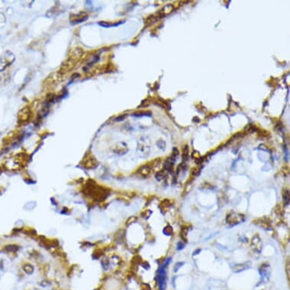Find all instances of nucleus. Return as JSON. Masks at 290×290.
Segmentation results:
<instances>
[{
    "instance_id": "obj_9",
    "label": "nucleus",
    "mask_w": 290,
    "mask_h": 290,
    "mask_svg": "<svg viewBox=\"0 0 290 290\" xmlns=\"http://www.w3.org/2000/svg\"><path fill=\"white\" fill-rule=\"evenodd\" d=\"M251 263L250 261L245 262V263H242V264H236V265L232 268V271H233L234 273H239L241 272V271L248 269V268L251 267Z\"/></svg>"
},
{
    "instance_id": "obj_6",
    "label": "nucleus",
    "mask_w": 290,
    "mask_h": 290,
    "mask_svg": "<svg viewBox=\"0 0 290 290\" xmlns=\"http://www.w3.org/2000/svg\"><path fill=\"white\" fill-rule=\"evenodd\" d=\"M174 5L172 4H167L157 13V17L159 18H164L165 16L171 13L174 10Z\"/></svg>"
},
{
    "instance_id": "obj_18",
    "label": "nucleus",
    "mask_w": 290,
    "mask_h": 290,
    "mask_svg": "<svg viewBox=\"0 0 290 290\" xmlns=\"http://www.w3.org/2000/svg\"><path fill=\"white\" fill-rule=\"evenodd\" d=\"M201 171V166H197V167H194L192 168L191 171V175L194 177H196L199 175Z\"/></svg>"
},
{
    "instance_id": "obj_12",
    "label": "nucleus",
    "mask_w": 290,
    "mask_h": 290,
    "mask_svg": "<svg viewBox=\"0 0 290 290\" xmlns=\"http://www.w3.org/2000/svg\"><path fill=\"white\" fill-rule=\"evenodd\" d=\"M188 232V227H186V226H184V227H182V229H181V232H180V236H181V239L184 241L185 242H188V239H187Z\"/></svg>"
},
{
    "instance_id": "obj_16",
    "label": "nucleus",
    "mask_w": 290,
    "mask_h": 290,
    "mask_svg": "<svg viewBox=\"0 0 290 290\" xmlns=\"http://www.w3.org/2000/svg\"><path fill=\"white\" fill-rule=\"evenodd\" d=\"M155 177L157 181H162L166 177V171L164 170H161L159 171H157V173H156Z\"/></svg>"
},
{
    "instance_id": "obj_2",
    "label": "nucleus",
    "mask_w": 290,
    "mask_h": 290,
    "mask_svg": "<svg viewBox=\"0 0 290 290\" xmlns=\"http://www.w3.org/2000/svg\"><path fill=\"white\" fill-rule=\"evenodd\" d=\"M245 216L243 214H239V213H230L227 216V223L229 225L230 227H234L238 224H240L244 221Z\"/></svg>"
},
{
    "instance_id": "obj_20",
    "label": "nucleus",
    "mask_w": 290,
    "mask_h": 290,
    "mask_svg": "<svg viewBox=\"0 0 290 290\" xmlns=\"http://www.w3.org/2000/svg\"><path fill=\"white\" fill-rule=\"evenodd\" d=\"M171 204H172L171 200H170V199H164L163 201L161 202L160 206L162 207H163V208H167V207H170Z\"/></svg>"
},
{
    "instance_id": "obj_13",
    "label": "nucleus",
    "mask_w": 290,
    "mask_h": 290,
    "mask_svg": "<svg viewBox=\"0 0 290 290\" xmlns=\"http://www.w3.org/2000/svg\"><path fill=\"white\" fill-rule=\"evenodd\" d=\"M182 159L184 161H186L189 158V147L188 145H185L183 147V150H182Z\"/></svg>"
},
{
    "instance_id": "obj_10",
    "label": "nucleus",
    "mask_w": 290,
    "mask_h": 290,
    "mask_svg": "<svg viewBox=\"0 0 290 290\" xmlns=\"http://www.w3.org/2000/svg\"><path fill=\"white\" fill-rule=\"evenodd\" d=\"M175 159L174 158L171 157H168L167 159H166V161L163 163V169H164L165 171H172V169H173V166H174V163H175Z\"/></svg>"
},
{
    "instance_id": "obj_15",
    "label": "nucleus",
    "mask_w": 290,
    "mask_h": 290,
    "mask_svg": "<svg viewBox=\"0 0 290 290\" xmlns=\"http://www.w3.org/2000/svg\"><path fill=\"white\" fill-rule=\"evenodd\" d=\"M283 198L285 205H289V201H290V195H289V190L286 189L285 191H283Z\"/></svg>"
},
{
    "instance_id": "obj_1",
    "label": "nucleus",
    "mask_w": 290,
    "mask_h": 290,
    "mask_svg": "<svg viewBox=\"0 0 290 290\" xmlns=\"http://www.w3.org/2000/svg\"><path fill=\"white\" fill-rule=\"evenodd\" d=\"M14 56L11 52H6L0 58V71H3L14 61Z\"/></svg>"
},
{
    "instance_id": "obj_21",
    "label": "nucleus",
    "mask_w": 290,
    "mask_h": 290,
    "mask_svg": "<svg viewBox=\"0 0 290 290\" xmlns=\"http://www.w3.org/2000/svg\"><path fill=\"white\" fill-rule=\"evenodd\" d=\"M23 269L27 273H31L34 271V268H33V267H32L31 265H30V264H25V265L23 267Z\"/></svg>"
},
{
    "instance_id": "obj_23",
    "label": "nucleus",
    "mask_w": 290,
    "mask_h": 290,
    "mask_svg": "<svg viewBox=\"0 0 290 290\" xmlns=\"http://www.w3.org/2000/svg\"><path fill=\"white\" fill-rule=\"evenodd\" d=\"M133 115L135 116H142V115H148L150 116V113H147V112H139V113H135L133 114Z\"/></svg>"
},
{
    "instance_id": "obj_27",
    "label": "nucleus",
    "mask_w": 290,
    "mask_h": 290,
    "mask_svg": "<svg viewBox=\"0 0 290 290\" xmlns=\"http://www.w3.org/2000/svg\"><path fill=\"white\" fill-rule=\"evenodd\" d=\"M135 219H136V217H135V216H134V217H131L127 221V224H131V223H132L133 221H135Z\"/></svg>"
},
{
    "instance_id": "obj_8",
    "label": "nucleus",
    "mask_w": 290,
    "mask_h": 290,
    "mask_svg": "<svg viewBox=\"0 0 290 290\" xmlns=\"http://www.w3.org/2000/svg\"><path fill=\"white\" fill-rule=\"evenodd\" d=\"M97 164H98V162L97 161V159L93 157V156H90V157H89L86 158L85 161L84 162V166L88 169V170L94 168V167H96V166H97Z\"/></svg>"
},
{
    "instance_id": "obj_17",
    "label": "nucleus",
    "mask_w": 290,
    "mask_h": 290,
    "mask_svg": "<svg viewBox=\"0 0 290 290\" xmlns=\"http://www.w3.org/2000/svg\"><path fill=\"white\" fill-rule=\"evenodd\" d=\"M274 211L276 214L278 215V216H283V214H284V210H283V207H282L281 204H277L275 207Z\"/></svg>"
},
{
    "instance_id": "obj_4",
    "label": "nucleus",
    "mask_w": 290,
    "mask_h": 290,
    "mask_svg": "<svg viewBox=\"0 0 290 290\" xmlns=\"http://www.w3.org/2000/svg\"><path fill=\"white\" fill-rule=\"evenodd\" d=\"M30 115H31V110L29 107H25L22 110H20L18 115V122L20 123H24L26 122L30 119Z\"/></svg>"
},
{
    "instance_id": "obj_19",
    "label": "nucleus",
    "mask_w": 290,
    "mask_h": 290,
    "mask_svg": "<svg viewBox=\"0 0 290 290\" xmlns=\"http://www.w3.org/2000/svg\"><path fill=\"white\" fill-rule=\"evenodd\" d=\"M163 233H164L166 235H168V236L172 235V233H173L172 227L171 226H166V227L163 229Z\"/></svg>"
},
{
    "instance_id": "obj_14",
    "label": "nucleus",
    "mask_w": 290,
    "mask_h": 290,
    "mask_svg": "<svg viewBox=\"0 0 290 290\" xmlns=\"http://www.w3.org/2000/svg\"><path fill=\"white\" fill-rule=\"evenodd\" d=\"M123 21H119V23H112V22H106V21H100L99 22V25L104 27H115L117 25H119L122 23Z\"/></svg>"
},
{
    "instance_id": "obj_24",
    "label": "nucleus",
    "mask_w": 290,
    "mask_h": 290,
    "mask_svg": "<svg viewBox=\"0 0 290 290\" xmlns=\"http://www.w3.org/2000/svg\"><path fill=\"white\" fill-rule=\"evenodd\" d=\"M178 155H179V150H178V149L175 148H175H173V150H172V154H171V156H170V157L176 159Z\"/></svg>"
},
{
    "instance_id": "obj_26",
    "label": "nucleus",
    "mask_w": 290,
    "mask_h": 290,
    "mask_svg": "<svg viewBox=\"0 0 290 290\" xmlns=\"http://www.w3.org/2000/svg\"><path fill=\"white\" fill-rule=\"evenodd\" d=\"M184 247H185V244L182 242L178 243V249L179 250H181V249H182V248H184Z\"/></svg>"
},
{
    "instance_id": "obj_11",
    "label": "nucleus",
    "mask_w": 290,
    "mask_h": 290,
    "mask_svg": "<svg viewBox=\"0 0 290 290\" xmlns=\"http://www.w3.org/2000/svg\"><path fill=\"white\" fill-rule=\"evenodd\" d=\"M256 223L255 224H258L260 225V227H263V228L265 229H268L271 226V222H270V219L268 218H262V219H257Z\"/></svg>"
},
{
    "instance_id": "obj_25",
    "label": "nucleus",
    "mask_w": 290,
    "mask_h": 290,
    "mask_svg": "<svg viewBox=\"0 0 290 290\" xmlns=\"http://www.w3.org/2000/svg\"><path fill=\"white\" fill-rule=\"evenodd\" d=\"M151 211L150 210H147V211H144L143 213L141 214V216L143 218H148L149 216L151 215Z\"/></svg>"
},
{
    "instance_id": "obj_7",
    "label": "nucleus",
    "mask_w": 290,
    "mask_h": 290,
    "mask_svg": "<svg viewBox=\"0 0 290 290\" xmlns=\"http://www.w3.org/2000/svg\"><path fill=\"white\" fill-rule=\"evenodd\" d=\"M153 172L152 168L150 165L147 164V165H144V166H141L140 168L138 169V174H140L141 175L144 177H147L151 174V172Z\"/></svg>"
},
{
    "instance_id": "obj_3",
    "label": "nucleus",
    "mask_w": 290,
    "mask_h": 290,
    "mask_svg": "<svg viewBox=\"0 0 290 290\" xmlns=\"http://www.w3.org/2000/svg\"><path fill=\"white\" fill-rule=\"evenodd\" d=\"M88 18V15L86 12H82L80 13H77V14H73L70 16V22L73 25L75 24H80L82 22H84Z\"/></svg>"
},
{
    "instance_id": "obj_22",
    "label": "nucleus",
    "mask_w": 290,
    "mask_h": 290,
    "mask_svg": "<svg viewBox=\"0 0 290 290\" xmlns=\"http://www.w3.org/2000/svg\"><path fill=\"white\" fill-rule=\"evenodd\" d=\"M18 249V246H15L14 245H11L5 246V251H9V252H12V251H15Z\"/></svg>"
},
{
    "instance_id": "obj_5",
    "label": "nucleus",
    "mask_w": 290,
    "mask_h": 290,
    "mask_svg": "<svg viewBox=\"0 0 290 290\" xmlns=\"http://www.w3.org/2000/svg\"><path fill=\"white\" fill-rule=\"evenodd\" d=\"M251 248L255 253H260L262 250V241L258 235H255L251 239Z\"/></svg>"
}]
</instances>
